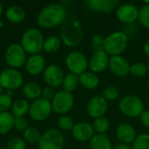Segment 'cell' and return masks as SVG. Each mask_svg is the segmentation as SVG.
Masks as SVG:
<instances>
[{
  "label": "cell",
  "instance_id": "cell-1",
  "mask_svg": "<svg viewBox=\"0 0 149 149\" xmlns=\"http://www.w3.org/2000/svg\"><path fill=\"white\" fill-rule=\"evenodd\" d=\"M66 19V10L60 3H50L43 8L37 17L38 24L45 29L61 25Z\"/></svg>",
  "mask_w": 149,
  "mask_h": 149
},
{
  "label": "cell",
  "instance_id": "cell-2",
  "mask_svg": "<svg viewBox=\"0 0 149 149\" xmlns=\"http://www.w3.org/2000/svg\"><path fill=\"white\" fill-rule=\"evenodd\" d=\"M60 37L62 42L68 47L79 45L83 38L82 27L79 21L75 17H68L61 24Z\"/></svg>",
  "mask_w": 149,
  "mask_h": 149
},
{
  "label": "cell",
  "instance_id": "cell-3",
  "mask_svg": "<svg viewBox=\"0 0 149 149\" xmlns=\"http://www.w3.org/2000/svg\"><path fill=\"white\" fill-rule=\"evenodd\" d=\"M44 38L41 31L36 28H30L24 31L21 39V46L25 51L32 55L38 54L44 45Z\"/></svg>",
  "mask_w": 149,
  "mask_h": 149
},
{
  "label": "cell",
  "instance_id": "cell-4",
  "mask_svg": "<svg viewBox=\"0 0 149 149\" xmlns=\"http://www.w3.org/2000/svg\"><path fill=\"white\" fill-rule=\"evenodd\" d=\"M128 45V37L122 31H114L105 38L104 51L112 56L120 55Z\"/></svg>",
  "mask_w": 149,
  "mask_h": 149
},
{
  "label": "cell",
  "instance_id": "cell-5",
  "mask_svg": "<svg viewBox=\"0 0 149 149\" xmlns=\"http://www.w3.org/2000/svg\"><path fill=\"white\" fill-rule=\"evenodd\" d=\"M119 108L127 117L135 118L144 112V104L138 96L127 95L120 100Z\"/></svg>",
  "mask_w": 149,
  "mask_h": 149
},
{
  "label": "cell",
  "instance_id": "cell-6",
  "mask_svg": "<svg viewBox=\"0 0 149 149\" xmlns=\"http://www.w3.org/2000/svg\"><path fill=\"white\" fill-rule=\"evenodd\" d=\"M65 144L63 134L56 128L45 132L38 141L39 149H62Z\"/></svg>",
  "mask_w": 149,
  "mask_h": 149
},
{
  "label": "cell",
  "instance_id": "cell-7",
  "mask_svg": "<svg viewBox=\"0 0 149 149\" xmlns=\"http://www.w3.org/2000/svg\"><path fill=\"white\" fill-rule=\"evenodd\" d=\"M52 111V107L51 101L43 98H38L30 105L29 115L36 121H43L51 115Z\"/></svg>",
  "mask_w": 149,
  "mask_h": 149
},
{
  "label": "cell",
  "instance_id": "cell-8",
  "mask_svg": "<svg viewBox=\"0 0 149 149\" xmlns=\"http://www.w3.org/2000/svg\"><path fill=\"white\" fill-rule=\"evenodd\" d=\"M74 105V98L72 93L59 91L55 93L52 101V110L58 114H65L70 112Z\"/></svg>",
  "mask_w": 149,
  "mask_h": 149
},
{
  "label": "cell",
  "instance_id": "cell-9",
  "mask_svg": "<svg viewBox=\"0 0 149 149\" xmlns=\"http://www.w3.org/2000/svg\"><path fill=\"white\" fill-rule=\"evenodd\" d=\"M65 65L72 73L79 76L86 72L88 66V61L82 52L73 51L66 56Z\"/></svg>",
  "mask_w": 149,
  "mask_h": 149
},
{
  "label": "cell",
  "instance_id": "cell-10",
  "mask_svg": "<svg viewBox=\"0 0 149 149\" xmlns=\"http://www.w3.org/2000/svg\"><path fill=\"white\" fill-rule=\"evenodd\" d=\"M25 53L21 45H10L5 51V61L13 69L21 67L26 62Z\"/></svg>",
  "mask_w": 149,
  "mask_h": 149
},
{
  "label": "cell",
  "instance_id": "cell-11",
  "mask_svg": "<svg viewBox=\"0 0 149 149\" xmlns=\"http://www.w3.org/2000/svg\"><path fill=\"white\" fill-rule=\"evenodd\" d=\"M23 84L22 73L13 68H8L0 73V85L8 90L19 88Z\"/></svg>",
  "mask_w": 149,
  "mask_h": 149
},
{
  "label": "cell",
  "instance_id": "cell-12",
  "mask_svg": "<svg viewBox=\"0 0 149 149\" xmlns=\"http://www.w3.org/2000/svg\"><path fill=\"white\" fill-rule=\"evenodd\" d=\"M64 78L65 75L62 69L56 65H50L44 71V79L48 86L52 88L60 86Z\"/></svg>",
  "mask_w": 149,
  "mask_h": 149
},
{
  "label": "cell",
  "instance_id": "cell-13",
  "mask_svg": "<svg viewBox=\"0 0 149 149\" xmlns=\"http://www.w3.org/2000/svg\"><path fill=\"white\" fill-rule=\"evenodd\" d=\"M108 108L107 100L103 96L93 97L87 104V113L93 118L103 117Z\"/></svg>",
  "mask_w": 149,
  "mask_h": 149
},
{
  "label": "cell",
  "instance_id": "cell-14",
  "mask_svg": "<svg viewBox=\"0 0 149 149\" xmlns=\"http://www.w3.org/2000/svg\"><path fill=\"white\" fill-rule=\"evenodd\" d=\"M108 67L111 72L119 77H126L130 73V65L128 61L122 56H112L109 58Z\"/></svg>",
  "mask_w": 149,
  "mask_h": 149
},
{
  "label": "cell",
  "instance_id": "cell-15",
  "mask_svg": "<svg viewBox=\"0 0 149 149\" xmlns=\"http://www.w3.org/2000/svg\"><path fill=\"white\" fill-rule=\"evenodd\" d=\"M116 16L120 22L125 24H132L139 17V10L134 4L125 3L117 8Z\"/></svg>",
  "mask_w": 149,
  "mask_h": 149
},
{
  "label": "cell",
  "instance_id": "cell-16",
  "mask_svg": "<svg viewBox=\"0 0 149 149\" xmlns=\"http://www.w3.org/2000/svg\"><path fill=\"white\" fill-rule=\"evenodd\" d=\"M107 55L108 54L105 51L94 52L92 54L88 61V66L93 72H101L107 68L109 64V58Z\"/></svg>",
  "mask_w": 149,
  "mask_h": 149
},
{
  "label": "cell",
  "instance_id": "cell-17",
  "mask_svg": "<svg viewBox=\"0 0 149 149\" xmlns=\"http://www.w3.org/2000/svg\"><path fill=\"white\" fill-rule=\"evenodd\" d=\"M72 136L78 141H87L94 135V130L93 125L87 122H79L74 125L72 128Z\"/></svg>",
  "mask_w": 149,
  "mask_h": 149
},
{
  "label": "cell",
  "instance_id": "cell-18",
  "mask_svg": "<svg viewBox=\"0 0 149 149\" xmlns=\"http://www.w3.org/2000/svg\"><path fill=\"white\" fill-rule=\"evenodd\" d=\"M116 135L118 140L123 144L134 143L136 139V132L134 127L129 123H121L117 127Z\"/></svg>",
  "mask_w": 149,
  "mask_h": 149
},
{
  "label": "cell",
  "instance_id": "cell-19",
  "mask_svg": "<svg viewBox=\"0 0 149 149\" xmlns=\"http://www.w3.org/2000/svg\"><path fill=\"white\" fill-rule=\"evenodd\" d=\"M89 7L97 12L107 13L120 6L119 0H90L87 2Z\"/></svg>",
  "mask_w": 149,
  "mask_h": 149
},
{
  "label": "cell",
  "instance_id": "cell-20",
  "mask_svg": "<svg viewBox=\"0 0 149 149\" xmlns=\"http://www.w3.org/2000/svg\"><path fill=\"white\" fill-rule=\"evenodd\" d=\"M45 60L43 56L39 54L31 56L25 62V68L29 74L38 75L45 71Z\"/></svg>",
  "mask_w": 149,
  "mask_h": 149
},
{
  "label": "cell",
  "instance_id": "cell-21",
  "mask_svg": "<svg viewBox=\"0 0 149 149\" xmlns=\"http://www.w3.org/2000/svg\"><path fill=\"white\" fill-rule=\"evenodd\" d=\"M79 84L86 89H94L100 83V79L93 72H85L79 76Z\"/></svg>",
  "mask_w": 149,
  "mask_h": 149
},
{
  "label": "cell",
  "instance_id": "cell-22",
  "mask_svg": "<svg viewBox=\"0 0 149 149\" xmlns=\"http://www.w3.org/2000/svg\"><path fill=\"white\" fill-rule=\"evenodd\" d=\"M6 17L7 19L14 24L21 23L25 17V12L23 8L18 5L10 6L6 10Z\"/></svg>",
  "mask_w": 149,
  "mask_h": 149
},
{
  "label": "cell",
  "instance_id": "cell-23",
  "mask_svg": "<svg viewBox=\"0 0 149 149\" xmlns=\"http://www.w3.org/2000/svg\"><path fill=\"white\" fill-rule=\"evenodd\" d=\"M15 117L11 113L3 112L0 113V134L9 133L14 127Z\"/></svg>",
  "mask_w": 149,
  "mask_h": 149
},
{
  "label": "cell",
  "instance_id": "cell-24",
  "mask_svg": "<svg viewBox=\"0 0 149 149\" xmlns=\"http://www.w3.org/2000/svg\"><path fill=\"white\" fill-rule=\"evenodd\" d=\"M91 149H112V144L106 134H97L90 141Z\"/></svg>",
  "mask_w": 149,
  "mask_h": 149
},
{
  "label": "cell",
  "instance_id": "cell-25",
  "mask_svg": "<svg viewBox=\"0 0 149 149\" xmlns=\"http://www.w3.org/2000/svg\"><path fill=\"white\" fill-rule=\"evenodd\" d=\"M23 93L25 98L30 100H37L42 95V90L39 85L36 82H28L24 86Z\"/></svg>",
  "mask_w": 149,
  "mask_h": 149
},
{
  "label": "cell",
  "instance_id": "cell-26",
  "mask_svg": "<svg viewBox=\"0 0 149 149\" xmlns=\"http://www.w3.org/2000/svg\"><path fill=\"white\" fill-rule=\"evenodd\" d=\"M29 108H30V105L28 101L24 99H19L13 103L11 108V112H12L11 113L15 118L24 117L25 114H27V113H29Z\"/></svg>",
  "mask_w": 149,
  "mask_h": 149
},
{
  "label": "cell",
  "instance_id": "cell-27",
  "mask_svg": "<svg viewBox=\"0 0 149 149\" xmlns=\"http://www.w3.org/2000/svg\"><path fill=\"white\" fill-rule=\"evenodd\" d=\"M79 83V76L73 73H68L65 76L62 86L64 88V91H66L68 93H72L73 90H75Z\"/></svg>",
  "mask_w": 149,
  "mask_h": 149
},
{
  "label": "cell",
  "instance_id": "cell-28",
  "mask_svg": "<svg viewBox=\"0 0 149 149\" xmlns=\"http://www.w3.org/2000/svg\"><path fill=\"white\" fill-rule=\"evenodd\" d=\"M61 45V40L55 36H51L48 37L45 41H44V45H43V49L48 52V53H52V52H57L59 47Z\"/></svg>",
  "mask_w": 149,
  "mask_h": 149
},
{
  "label": "cell",
  "instance_id": "cell-29",
  "mask_svg": "<svg viewBox=\"0 0 149 149\" xmlns=\"http://www.w3.org/2000/svg\"><path fill=\"white\" fill-rule=\"evenodd\" d=\"M93 127L94 132L100 134H104V133H106L109 128V121L105 117L97 118L93 121Z\"/></svg>",
  "mask_w": 149,
  "mask_h": 149
},
{
  "label": "cell",
  "instance_id": "cell-30",
  "mask_svg": "<svg viewBox=\"0 0 149 149\" xmlns=\"http://www.w3.org/2000/svg\"><path fill=\"white\" fill-rule=\"evenodd\" d=\"M41 138L39 131L35 127H28L24 132V139L29 143H38Z\"/></svg>",
  "mask_w": 149,
  "mask_h": 149
},
{
  "label": "cell",
  "instance_id": "cell-31",
  "mask_svg": "<svg viewBox=\"0 0 149 149\" xmlns=\"http://www.w3.org/2000/svg\"><path fill=\"white\" fill-rule=\"evenodd\" d=\"M130 73L137 78L144 77L148 73V66L141 62L134 63L130 65Z\"/></svg>",
  "mask_w": 149,
  "mask_h": 149
},
{
  "label": "cell",
  "instance_id": "cell-32",
  "mask_svg": "<svg viewBox=\"0 0 149 149\" xmlns=\"http://www.w3.org/2000/svg\"><path fill=\"white\" fill-rule=\"evenodd\" d=\"M133 149H149V134L138 135L134 141Z\"/></svg>",
  "mask_w": 149,
  "mask_h": 149
},
{
  "label": "cell",
  "instance_id": "cell-33",
  "mask_svg": "<svg viewBox=\"0 0 149 149\" xmlns=\"http://www.w3.org/2000/svg\"><path fill=\"white\" fill-rule=\"evenodd\" d=\"M140 23L146 29L149 30V4H144L139 10Z\"/></svg>",
  "mask_w": 149,
  "mask_h": 149
},
{
  "label": "cell",
  "instance_id": "cell-34",
  "mask_svg": "<svg viewBox=\"0 0 149 149\" xmlns=\"http://www.w3.org/2000/svg\"><path fill=\"white\" fill-rule=\"evenodd\" d=\"M58 126L59 127L60 129H62L64 131H69V130H72V128L74 127V123L71 117L65 115V116H61L58 119Z\"/></svg>",
  "mask_w": 149,
  "mask_h": 149
},
{
  "label": "cell",
  "instance_id": "cell-35",
  "mask_svg": "<svg viewBox=\"0 0 149 149\" xmlns=\"http://www.w3.org/2000/svg\"><path fill=\"white\" fill-rule=\"evenodd\" d=\"M104 43L105 38L102 35L95 34L92 38V48L93 52L99 51H104Z\"/></svg>",
  "mask_w": 149,
  "mask_h": 149
},
{
  "label": "cell",
  "instance_id": "cell-36",
  "mask_svg": "<svg viewBox=\"0 0 149 149\" xmlns=\"http://www.w3.org/2000/svg\"><path fill=\"white\" fill-rule=\"evenodd\" d=\"M8 149H25V141L19 137L11 138L7 143Z\"/></svg>",
  "mask_w": 149,
  "mask_h": 149
},
{
  "label": "cell",
  "instance_id": "cell-37",
  "mask_svg": "<svg viewBox=\"0 0 149 149\" xmlns=\"http://www.w3.org/2000/svg\"><path fill=\"white\" fill-rule=\"evenodd\" d=\"M103 97L107 100H114L119 97V91L115 86H107L103 92Z\"/></svg>",
  "mask_w": 149,
  "mask_h": 149
},
{
  "label": "cell",
  "instance_id": "cell-38",
  "mask_svg": "<svg viewBox=\"0 0 149 149\" xmlns=\"http://www.w3.org/2000/svg\"><path fill=\"white\" fill-rule=\"evenodd\" d=\"M12 105L11 97L7 94L0 95V113L6 112Z\"/></svg>",
  "mask_w": 149,
  "mask_h": 149
},
{
  "label": "cell",
  "instance_id": "cell-39",
  "mask_svg": "<svg viewBox=\"0 0 149 149\" xmlns=\"http://www.w3.org/2000/svg\"><path fill=\"white\" fill-rule=\"evenodd\" d=\"M14 127L19 131H25L28 127H29V123L27 121V120L24 117H20V118H15L14 120Z\"/></svg>",
  "mask_w": 149,
  "mask_h": 149
},
{
  "label": "cell",
  "instance_id": "cell-40",
  "mask_svg": "<svg viewBox=\"0 0 149 149\" xmlns=\"http://www.w3.org/2000/svg\"><path fill=\"white\" fill-rule=\"evenodd\" d=\"M55 93L53 92V89L50 86H46L45 88H44L42 90V98L47 100H52L54 97Z\"/></svg>",
  "mask_w": 149,
  "mask_h": 149
},
{
  "label": "cell",
  "instance_id": "cell-41",
  "mask_svg": "<svg viewBox=\"0 0 149 149\" xmlns=\"http://www.w3.org/2000/svg\"><path fill=\"white\" fill-rule=\"evenodd\" d=\"M141 123L146 127L149 128V110L144 111L141 114Z\"/></svg>",
  "mask_w": 149,
  "mask_h": 149
},
{
  "label": "cell",
  "instance_id": "cell-42",
  "mask_svg": "<svg viewBox=\"0 0 149 149\" xmlns=\"http://www.w3.org/2000/svg\"><path fill=\"white\" fill-rule=\"evenodd\" d=\"M114 149H133V147L129 146L128 144H123V143H120V144H118Z\"/></svg>",
  "mask_w": 149,
  "mask_h": 149
},
{
  "label": "cell",
  "instance_id": "cell-43",
  "mask_svg": "<svg viewBox=\"0 0 149 149\" xmlns=\"http://www.w3.org/2000/svg\"><path fill=\"white\" fill-rule=\"evenodd\" d=\"M144 53L147 57L149 58V39L146 42V44L144 45Z\"/></svg>",
  "mask_w": 149,
  "mask_h": 149
},
{
  "label": "cell",
  "instance_id": "cell-44",
  "mask_svg": "<svg viewBox=\"0 0 149 149\" xmlns=\"http://www.w3.org/2000/svg\"><path fill=\"white\" fill-rule=\"evenodd\" d=\"M6 94L11 97V94H13V91H12V90H8V92H7V93H6Z\"/></svg>",
  "mask_w": 149,
  "mask_h": 149
},
{
  "label": "cell",
  "instance_id": "cell-45",
  "mask_svg": "<svg viewBox=\"0 0 149 149\" xmlns=\"http://www.w3.org/2000/svg\"><path fill=\"white\" fill-rule=\"evenodd\" d=\"M2 14H3V5H2V3H0V17L2 16Z\"/></svg>",
  "mask_w": 149,
  "mask_h": 149
},
{
  "label": "cell",
  "instance_id": "cell-46",
  "mask_svg": "<svg viewBox=\"0 0 149 149\" xmlns=\"http://www.w3.org/2000/svg\"><path fill=\"white\" fill-rule=\"evenodd\" d=\"M3 87L0 85V95L2 94V93H3Z\"/></svg>",
  "mask_w": 149,
  "mask_h": 149
},
{
  "label": "cell",
  "instance_id": "cell-47",
  "mask_svg": "<svg viewBox=\"0 0 149 149\" xmlns=\"http://www.w3.org/2000/svg\"><path fill=\"white\" fill-rule=\"evenodd\" d=\"M3 23L2 21H0V28H3Z\"/></svg>",
  "mask_w": 149,
  "mask_h": 149
},
{
  "label": "cell",
  "instance_id": "cell-48",
  "mask_svg": "<svg viewBox=\"0 0 149 149\" xmlns=\"http://www.w3.org/2000/svg\"><path fill=\"white\" fill-rule=\"evenodd\" d=\"M148 72H149V63H148Z\"/></svg>",
  "mask_w": 149,
  "mask_h": 149
},
{
  "label": "cell",
  "instance_id": "cell-49",
  "mask_svg": "<svg viewBox=\"0 0 149 149\" xmlns=\"http://www.w3.org/2000/svg\"><path fill=\"white\" fill-rule=\"evenodd\" d=\"M0 149H8V148H0Z\"/></svg>",
  "mask_w": 149,
  "mask_h": 149
}]
</instances>
